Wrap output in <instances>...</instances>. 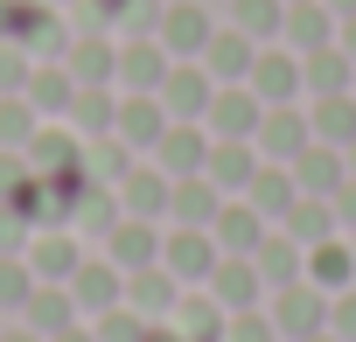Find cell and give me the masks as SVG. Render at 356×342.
<instances>
[{"label": "cell", "mask_w": 356, "mask_h": 342, "mask_svg": "<svg viewBox=\"0 0 356 342\" xmlns=\"http://www.w3.org/2000/svg\"><path fill=\"white\" fill-rule=\"evenodd\" d=\"M293 182H300V196H335L342 182H349V168H342V147H328V140H307L293 161Z\"/></svg>", "instance_id": "cell-11"}, {"label": "cell", "mask_w": 356, "mask_h": 342, "mask_svg": "<svg viewBox=\"0 0 356 342\" xmlns=\"http://www.w3.org/2000/svg\"><path fill=\"white\" fill-rule=\"evenodd\" d=\"M63 286H70L77 314H105V307H119V300H126V272H119L112 259H84Z\"/></svg>", "instance_id": "cell-7"}, {"label": "cell", "mask_w": 356, "mask_h": 342, "mask_svg": "<svg viewBox=\"0 0 356 342\" xmlns=\"http://www.w3.org/2000/svg\"><path fill=\"white\" fill-rule=\"evenodd\" d=\"M29 168H35V175L84 168V133H77V126H35V140H29Z\"/></svg>", "instance_id": "cell-19"}, {"label": "cell", "mask_w": 356, "mask_h": 342, "mask_svg": "<svg viewBox=\"0 0 356 342\" xmlns=\"http://www.w3.org/2000/svg\"><path fill=\"white\" fill-rule=\"evenodd\" d=\"M49 8H70V0H49Z\"/></svg>", "instance_id": "cell-55"}, {"label": "cell", "mask_w": 356, "mask_h": 342, "mask_svg": "<svg viewBox=\"0 0 356 342\" xmlns=\"http://www.w3.org/2000/svg\"><path fill=\"white\" fill-rule=\"evenodd\" d=\"M252 63H259V42H252L245 28H217V35H210V49H203V70H210L217 84H245V77H252Z\"/></svg>", "instance_id": "cell-16"}, {"label": "cell", "mask_w": 356, "mask_h": 342, "mask_svg": "<svg viewBox=\"0 0 356 342\" xmlns=\"http://www.w3.org/2000/svg\"><path fill=\"white\" fill-rule=\"evenodd\" d=\"M29 293H35V266H29V252H8V259H0V307L22 314Z\"/></svg>", "instance_id": "cell-38"}, {"label": "cell", "mask_w": 356, "mask_h": 342, "mask_svg": "<svg viewBox=\"0 0 356 342\" xmlns=\"http://www.w3.org/2000/svg\"><path fill=\"white\" fill-rule=\"evenodd\" d=\"M224 342H280V328H273V314L245 307V314H224Z\"/></svg>", "instance_id": "cell-40"}, {"label": "cell", "mask_w": 356, "mask_h": 342, "mask_svg": "<svg viewBox=\"0 0 356 342\" xmlns=\"http://www.w3.org/2000/svg\"><path fill=\"white\" fill-rule=\"evenodd\" d=\"M84 175H91V182H105V189H119V182L133 175V147H126L119 133L91 140V147H84Z\"/></svg>", "instance_id": "cell-35"}, {"label": "cell", "mask_w": 356, "mask_h": 342, "mask_svg": "<svg viewBox=\"0 0 356 342\" xmlns=\"http://www.w3.org/2000/svg\"><path fill=\"white\" fill-rule=\"evenodd\" d=\"M307 140H314V126L300 119V105H266V119H259V140H252V147H259L266 161H293Z\"/></svg>", "instance_id": "cell-14"}, {"label": "cell", "mask_w": 356, "mask_h": 342, "mask_svg": "<svg viewBox=\"0 0 356 342\" xmlns=\"http://www.w3.org/2000/svg\"><path fill=\"white\" fill-rule=\"evenodd\" d=\"M49 342H98V335H91V328H77V321H70V328H63V335H49Z\"/></svg>", "instance_id": "cell-49"}, {"label": "cell", "mask_w": 356, "mask_h": 342, "mask_svg": "<svg viewBox=\"0 0 356 342\" xmlns=\"http://www.w3.org/2000/svg\"><path fill=\"white\" fill-rule=\"evenodd\" d=\"M328 203H335V224H342V231H356V175H349V182H342Z\"/></svg>", "instance_id": "cell-45"}, {"label": "cell", "mask_w": 356, "mask_h": 342, "mask_svg": "<svg viewBox=\"0 0 356 342\" xmlns=\"http://www.w3.org/2000/svg\"><path fill=\"white\" fill-rule=\"evenodd\" d=\"M91 335H98V342H140V335H147V314L119 300V307H105V314H98V328H91Z\"/></svg>", "instance_id": "cell-39"}, {"label": "cell", "mask_w": 356, "mask_h": 342, "mask_svg": "<svg viewBox=\"0 0 356 342\" xmlns=\"http://www.w3.org/2000/svg\"><path fill=\"white\" fill-rule=\"evenodd\" d=\"M252 259H259V272H266V286H293V279L307 272V245H300L293 231H266V245H259Z\"/></svg>", "instance_id": "cell-26"}, {"label": "cell", "mask_w": 356, "mask_h": 342, "mask_svg": "<svg viewBox=\"0 0 356 342\" xmlns=\"http://www.w3.org/2000/svg\"><path fill=\"white\" fill-rule=\"evenodd\" d=\"M210 238H217V252H231V259H252V252L266 245V217H259L245 196H224V210H217Z\"/></svg>", "instance_id": "cell-9"}, {"label": "cell", "mask_w": 356, "mask_h": 342, "mask_svg": "<svg viewBox=\"0 0 356 342\" xmlns=\"http://www.w3.org/2000/svg\"><path fill=\"white\" fill-rule=\"evenodd\" d=\"M168 126H175V119H168V105H161L154 91H126V98H119V119H112V133H119L126 147H147V154H154Z\"/></svg>", "instance_id": "cell-6"}, {"label": "cell", "mask_w": 356, "mask_h": 342, "mask_svg": "<svg viewBox=\"0 0 356 342\" xmlns=\"http://www.w3.org/2000/svg\"><path fill=\"white\" fill-rule=\"evenodd\" d=\"M140 342H189V335H182V328H154V321H147V335H140Z\"/></svg>", "instance_id": "cell-48"}, {"label": "cell", "mask_w": 356, "mask_h": 342, "mask_svg": "<svg viewBox=\"0 0 356 342\" xmlns=\"http://www.w3.org/2000/svg\"><path fill=\"white\" fill-rule=\"evenodd\" d=\"M0 342H49V335H35L29 321H15V328H0Z\"/></svg>", "instance_id": "cell-46"}, {"label": "cell", "mask_w": 356, "mask_h": 342, "mask_svg": "<svg viewBox=\"0 0 356 342\" xmlns=\"http://www.w3.org/2000/svg\"><path fill=\"white\" fill-rule=\"evenodd\" d=\"M245 203H252V210H259L266 224H273V217H286V210L300 203V182H293V168H286V161H273V168L259 161V175H252V189H245Z\"/></svg>", "instance_id": "cell-21"}, {"label": "cell", "mask_w": 356, "mask_h": 342, "mask_svg": "<svg viewBox=\"0 0 356 342\" xmlns=\"http://www.w3.org/2000/svg\"><path fill=\"white\" fill-rule=\"evenodd\" d=\"M29 70H35V56H29L22 42L0 35V98H8V91H29Z\"/></svg>", "instance_id": "cell-41"}, {"label": "cell", "mask_w": 356, "mask_h": 342, "mask_svg": "<svg viewBox=\"0 0 356 342\" xmlns=\"http://www.w3.org/2000/svg\"><path fill=\"white\" fill-rule=\"evenodd\" d=\"M321 8H328V15L342 22V15H356V0H321Z\"/></svg>", "instance_id": "cell-50"}, {"label": "cell", "mask_w": 356, "mask_h": 342, "mask_svg": "<svg viewBox=\"0 0 356 342\" xmlns=\"http://www.w3.org/2000/svg\"><path fill=\"white\" fill-rule=\"evenodd\" d=\"M84 140H105L112 133V119H119V98H112V84H77V98H70V112H63Z\"/></svg>", "instance_id": "cell-29"}, {"label": "cell", "mask_w": 356, "mask_h": 342, "mask_svg": "<svg viewBox=\"0 0 356 342\" xmlns=\"http://www.w3.org/2000/svg\"><path fill=\"white\" fill-rule=\"evenodd\" d=\"M231 28H245L252 42H273L286 28V0H231Z\"/></svg>", "instance_id": "cell-36"}, {"label": "cell", "mask_w": 356, "mask_h": 342, "mask_svg": "<svg viewBox=\"0 0 356 342\" xmlns=\"http://www.w3.org/2000/svg\"><path fill=\"white\" fill-rule=\"evenodd\" d=\"M342 238H349V252H356V231H342Z\"/></svg>", "instance_id": "cell-54"}, {"label": "cell", "mask_w": 356, "mask_h": 342, "mask_svg": "<svg viewBox=\"0 0 356 342\" xmlns=\"http://www.w3.org/2000/svg\"><path fill=\"white\" fill-rule=\"evenodd\" d=\"M175 328H182L189 342H224V307H217V293H182V300H175Z\"/></svg>", "instance_id": "cell-32"}, {"label": "cell", "mask_w": 356, "mask_h": 342, "mask_svg": "<svg viewBox=\"0 0 356 342\" xmlns=\"http://www.w3.org/2000/svg\"><path fill=\"white\" fill-rule=\"evenodd\" d=\"M203 175H210L224 196H245L252 175H259V147H252V140H210V168H203Z\"/></svg>", "instance_id": "cell-18"}, {"label": "cell", "mask_w": 356, "mask_h": 342, "mask_svg": "<svg viewBox=\"0 0 356 342\" xmlns=\"http://www.w3.org/2000/svg\"><path fill=\"white\" fill-rule=\"evenodd\" d=\"M259 119H266V98L252 84H217V98L203 112L210 140H259Z\"/></svg>", "instance_id": "cell-3"}, {"label": "cell", "mask_w": 356, "mask_h": 342, "mask_svg": "<svg viewBox=\"0 0 356 342\" xmlns=\"http://www.w3.org/2000/svg\"><path fill=\"white\" fill-rule=\"evenodd\" d=\"M175 300H182V279H175L168 266H140V272H126V307H140L147 321H154V314H175Z\"/></svg>", "instance_id": "cell-23"}, {"label": "cell", "mask_w": 356, "mask_h": 342, "mask_svg": "<svg viewBox=\"0 0 356 342\" xmlns=\"http://www.w3.org/2000/svg\"><path fill=\"white\" fill-rule=\"evenodd\" d=\"M105 238H112V266H119V272L161 266V231H154L147 217H119V224H112Z\"/></svg>", "instance_id": "cell-20"}, {"label": "cell", "mask_w": 356, "mask_h": 342, "mask_svg": "<svg viewBox=\"0 0 356 342\" xmlns=\"http://www.w3.org/2000/svg\"><path fill=\"white\" fill-rule=\"evenodd\" d=\"M342 168H349V175H356V140H349V147H342Z\"/></svg>", "instance_id": "cell-51"}, {"label": "cell", "mask_w": 356, "mask_h": 342, "mask_svg": "<svg viewBox=\"0 0 356 342\" xmlns=\"http://www.w3.org/2000/svg\"><path fill=\"white\" fill-rule=\"evenodd\" d=\"M70 98H77L70 63H35V70H29V105H35V112H70Z\"/></svg>", "instance_id": "cell-33"}, {"label": "cell", "mask_w": 356, "mask_h": 342, "mask_svg": "<svg viewBox=\"0 0 356 342\" xmlns=\"http://www.w3.org/2000/svg\"><path fill=\"white\" fill-rule=\"evenodd\" d=\"M273 328H280V342H300V335H314V328H328V293L300 272L293 286H273Z\"/></svg>", "instance_id": "cell-1"}, {"label": "cell", "mask_w": 356, "mask_h": 342, "mask_svg": "<svg viewBox=\"0 0 356 342\" xmlns=\"http://www.w3.org/2000/svg\"><path fill=\"white\" fill-rule=\"evenodd\" d=\"M328 335H342V342H356V286H342V293H328Z\"/></svg>", "instance_id": "cell-42"}, {"label": "cell", "mask_w": 356, "mask_h": 342, "mask_svg": "<svg viewBox=\"0 0 356 342\" xmlns=\"http://www.w3.org/2000/svg\"><path fill=\"white\" fill-rule=\"evenodd\" d=\"M154 161H161V175H203V168H210V133H203L196 119H175V126L161 133Z\"/></svg>", "instance_id": "cell-8"}, {"label": "cell", "mask_w": 356, "mask_h": 342, "mask_svg": "<svg viewBox=\"0 0 356 342\" xmlns=\"http://www.w3.org/2000/svg\"><path fill=\"white\" fill-rule=\"evenodd\" d=\"M307 126H314V140H328V147H349V140H356V91H335V98H314Z\"/></svg>", "instance_id": "cell-31"}, {"label": "cell", "mask_w": 356, "mask_h": 342, "mask_svg": "<svg viewBox=\"0 0 356 342\" xmlns=\"http://www.w3.org/2000/svg\"><path fill=\"white\" fill-rule=\"evenodd\" d=\"M29 266H35V279H56V286H63V279H70L84 259H77V238L49 224L42 238H29Z\"/></svg>", "instance_id": "cell-30"}, {"label": "cell", "mask_w": 356, "mask_h": 342, "mask_svg": "<svg viewBox=\"0 0 356 342\" xmlns=\"http://www.w3.org/2000/svg\"><path fill=\"white\" fill-rule=\"evenodd\" d=\"M217 238L210 231H196V224H175L168 238H161V266L182 279V286H210V272H217Z\"/></svg>", "instance_id": "cell-2"}, {"label": "cell", "mask_w": 356, "mask_h": 342, "mask_svg": "<svg viewBox=\"0 0 356 342\" xmlns=\"http://www.w3.org/2000/svg\"><path fill=\"white\" fill-rule=\"evenodd\" d=\"M217 210H224V189H217L210 175H175V189H168V217H175V224L210 231V224H217Z\"/></svg>", "instance_id": "cell-15"}, {"label": "cell", "mask_w": 356, "mask_h": 342, "mask_svg": "<svg viewBox=\"0 0 356 342\" xmlns=\"http://www.w3.org/2000/svg\"><path fill=\"white\" fill-rule=\"evenodd\" d=\"M210 35H217V28H210V15L196 8V0H175V8H161V35H154V42H161L175 63H203Z\"/></svg>", "instance_id": "cell-4"}, {"label": "cell", "mask_w": 356, "mask_h": 342, "mask_svg": "<svg viewBox=\"0 0 356 342\" xmlns=\"http://www.w3.org/2000/svg\"><path fill=\"white\" fill-rule=\"evenodd\" d=\"M119 28H126V35H161V0H126Z\"/></svg>", "instance_id": "cell-43"}, {"label": "cell", "mask_w": 356, "mask_h": 342, "mask_svg": "<svg viewBox=\"0 0 356 342\" xmlns=\"http://www.w3.org/2000/svg\"><path fill=\"white\" fill-rule=\"evenodd\" d=\"M22 321H29L35 335H63V328L77 321V300H70V286H56V279H35V293H29Z\"/></svg>", "instance_id": "cell-27"}, {"label": "cell", "mask_w": 356, "mask_h": 342, "mask_svg": "<svg viewBox=\"0 0 356 342\" xmlns=\"http://www.w3.org/2000/svg\"><path fill=\"white\" fill-rule=\"evenodd\" d=\"M63 63H70L77 84H119V49H112L105 35H77V42L63 49Z\"/></svg>", "instance_id": "cell-28"}, {"label": "cell", "mask_w": 356, "mask_h": 342, "mask_svg": "<svg viewBox=\"0 0 356 342\" xmlns=\"http://www.w3.org/2000/svg\"><path fill=\"white\" fill-rule=\"evenodd\" d=\"M35 126H42V112L29 105V91H8V98H0V147H15V154H29Z\"/></svg>", "instance_id": "cell-37"}, {"label": "cell", "mask_w": 356, "mask_h": 342, "mask_svg": "<svg viewBox=\"0 0 356 342\" xmlns=\"http://www.w3.org/2000/svg\"><path fill=\"white\" fill-rule=\"evenodd\" d=\"M266 105H293L300 98V56L293 49H259V63H252V77H245Z\"/></svg>", "instance_id": "cell-17"}, {"label": "cell", "mask_w": 356, "mask_h": 342, "mask_svg": "<svg viewBox=\"0 0 356 342\" xmlns=\"http://www.w3.org/2000/svg\"><path fill=\"white\" fill-rule=\"evenodd\" d=\"M168 70H175V56H168L154 35H126V42H119V84H126V91H161Z\"/></svg>", "instance_id": "cell-12"}, {"label": "cell", "mask_w": 356, "mask_h": 342, "mask_svg": "<svg viewBox=\"0 0 356 342\" xmlns=\"http://www.w3.org/2000/svg\"><path fill=\"white\" fill-rule=\"evenodd\" d=\"M168 189H175V175H161V168H133V175L119 182V210L161 224V217H168Z\"/></svg>", "instance_id": "cell-22"}, {"label": "cell", "mask_w": 356, "mask_h": 342, "mask_svg": "<svg viewBox=\"0 0 356 342\" xmlns=\"http://www.w3.org/2000/svg\"><path fill=\"white\" fill-rule=\"evenodd\" d=\"M8 15H15V0H0V35H8Z\"/></svg>", "instance_id": "cell-53"}, {"label": "cell", "mask_w": 356, "mask_h": 342, "mask_svg": "<svg viewBox=\"0 0 356 342\" xmlns=\"http://www.w3.org/2000/svg\"><path fill=\"white\" fill-rule=\"evenodd\" d=\"M280 35L293 42V56L328 49V42H335V15L321 8V0H286V28H280Z\"/></svg>", "instance_id": "cell-25"}, {"label": "cell", "mask_w": 356, "mask_h": 342, "mask_svg": "<svg viewBox=\"0 0 356 342\" xmlns=\"http://www.w3.org/2000/svg\"><path fill=\"white\" fill-rule=\"evenodd\" d=\"M300 342H342V335H328V328H314V335H300Z\"/></svg>", "instance_id": "cell-52"}, {"label": "cell", "mask_w": 356, "mask_h": 342, "mask_svg": "<svg viewBox=\"0 0 356 342\" xmlns=\"http://www.w3.org/2000/svg\"><path fill=\"white\" fill-rule=\"evenodd\" d=\"M335 42H342V49L356 56V15H342V22H335Z\"/></svg>", "instance_id": "cell-47"}, {"label": "cell", "mask_w": 356, "mask_h": 342, "mask_svg": "<svg viewBox=\"0 0 356 342\" xmlns=\"http://www.w3.org/2000/svg\"><path fill=\"white\" fill-rule=\"evenodd\" d=\"M307 279H314L321 293L356 286V252H349V238H342V231H335V238H321V245H307Z\"/></svg>", "instance_id": "cell-24"}, {"label": "cell", "mask_w": 356, "mask_h": 342, "mask_svg": "<svg viewBox=\"0 0 356 342\" xmlns=\"http://www.w3.org/2000/svg\"><path fill=\"white\" fill-rule=\"evenodd\" d=\"M8 252H29V217L0 210V259H8Z\"/></svg>", "instance_id": "cell-44"}, {"label": "cell", "mask_w": 356, "mask_h": 342, "mask_svg": "<svg viewBox=\"0 0 356 342\" xmlns=\"http://www.w3.org/2000/svg\"><path fill=\"white\" fill-rule=\"evenodd\" d=\"M300 91H314V98L356 91V56H349L342 42H328V49H307V56H300Z\"/></svg>", "instance_id": "cell-13"}, {"label": "cell", "mask_w": 356, "mask_h": 342, "mask_svg": "<svg viewBox=\"0 0 356 342\" xmlns=\"http://www.w3.org/2000/svg\"><path fill=\"white\" fill-rule=\"evenodd\" d=\"M280 231H293L300 245H321V238H335L342 224H335V203H328V196H300V203L280 217Z\"/></svg>", "instance_id": "cell-34"}, {"label": "cell", "mask_w": 356, "mask_h": 342, "mask_svg": "<svg viewBox=\"0 0 356 342\" xmlns=\"http://www.w3.org/2000/svg\"><path fill=\"white\" fill-rule=\"evenodd\" d=\"M161 105H168V119H203L210 112V98H217V77L203 70V63H175L168 77H161V91H154Z\"/></svg>", "instance_id": "cell-5"}, {"label": "cell", "mask_w": 356, "mask_h": 342, "mask_svg": "<svg viewBox=\"0 0 356 342\" xmlns=\"http://www.w3.org/2000/svg\"><path fill=\"white\" fill-rule=\"evenodd\" d=\"M210 293H217V307L224 314H245V307H259V293H266V272H259V259H217V272H210Z\"/></svg>", "instance_id": "cell-10"}]
</instances>
